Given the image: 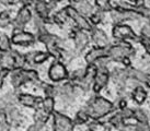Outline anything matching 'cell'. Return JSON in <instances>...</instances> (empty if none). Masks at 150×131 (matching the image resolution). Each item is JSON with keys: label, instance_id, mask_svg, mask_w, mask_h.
<instances>
[{"label": "cell", "instance_id": "cell-1", "mask_svg": "<svg viewBox=\"0 0 150 131\" xmlns=\"http://www.w3.org/2000/svg\"><path fill=\"white\" fill-rule=\"evenodd\" d=\"M84 109L87 111L91 120H100L104 118L105 116L114 113L116 111V106L114 103L108 101L104 96L96 94L88 102Z\"/></svg>", "mask_w": 150, "mask_h": 131}, {"label": "cell", "instance_id": "cell-2", "mask_svg": "<svg viewBox=\"0 0 150 131\" xmlns=\"http://www.w3.org/2000/svg\"><path fill=\"white\" fill-rule=\"evenodd\" d=\"M114 8L110 12L111 19H112L114 24H120V23H125L126 21L137 20L142 18L140 12L134 4H113Z\"/></svg>", "mask_w": 150, "mask_h": 131}, {"label": "cell", "instance_id": "cell-3", "mask_svg": "<svg viewBox=\"0 0 150 131\" xmlns=\"http://www.w3.org/2000/svg\"><path fill=\"white\" fill-rule=\"evenodd\" d=\"M38 81H41L38 73L34 69L21 68V69H14L10 72V82L11 85L14 87V90H18L22 85L31 82L36 84Z\"/></svg>", "mask_w": 150, "mask_h": 131}, {"label": "cell", "instance_id": "cell-4", "mask_svg": "<svg viewBox=\"0 0 150 131\" xmlns=\"http://www.w3.org/2000/svg\"><path fill=\"white\" fill-rule=\"evenodd\" d=\"M108 57L112 61L122 62L125 57H132L135 55V48L127 41H118L116 44H111L108 47Z\"/></svg>", "mask_w": 150, "mask_h": 131}, {"label": "cell", "instance_id": "cell-5", "mask_svg": "<svg viewBox=\"0 0 150 131\" xmlns=\"http://www.w3.org/2000/svg\"><path fill=\"white\" fill-rule=\"evenodd\" d=\"M64 10L66 11L68 18L71 19V20L75 22L76 27H77V29L81 30V31H84V32L90 33L92 30L96 27V26H93V25L91 24L90 21L88 20V18L82 15V14H81V13H80L72 4H68V6H66V7L64 8Z\"/></svg>", "mask_w": 150, "mask_h": 131}, {"label": "cell", "instance_id": "cell-6", "mask_svg": "<svg viewBox=\"0 0 150 131\" xmlns=\"http://www.w3.org/2000/svg\"><path fill=\"white\" fill-rule=\"evenodd\" d=\"M112 36L117 41H136L138 42L139 35H137L135 31L126 23L114 24L112 29Z\"/></svg>", "mask_w": 150, "mask_h": 131}, {"label": "cell", "instance_id": "cell-7", "mask_svg": "<svg viewBox=\"0 0 150 131\" xmlns=\"http://www.w3.org/2000/svg\"><path fill=\"white\" fill-rule=\"evenodd\" d=\"M53 117V131H75L74 120L67 115L55 111L52 115Z\"/></svg>", "mask_w": 150, "mask_h": 131}, {"label": "cell", "instance_id": "cell-8", "mask_svg": "<svg viewBox=\"0 0 150 131\" xmlns=\"http://www.w3.org/2000/svg\"><path fill=\"white\" fill-rule=\"evenodd\" d=\"M111 79V72L108 71V66H101L98 67V71H96V78L92 84V91L94 94H100V92L104 87H106V85L110 82Z\"/></svg>", "mask_w": 150, "mask_h": 131}, {"label": "cell", "instance_id": "cell-9", "mask_svg": "<svg viewBox=\"0 0 150 131\" xmlns=\"http://www.w3.org/2000/svg\"><path fill=\"white\" fill-rule=\"evenodd\" d=\"M48 78L55 83H58L62 81H68L69 72L67 70L66 66L64 65L62 60H55L50 65L48 69Z\"/></svg>", "mask_w": 150, "mask_h": 131}, {"label": "cell", "instance_id": "cell-10", "mask_svg": "<svg viewBox=\"0 0 150 131\" xmlns=\"http://www.w3.org/2000/svg\"><path fill=\"white\" fill-rule=\"evenodd\" d=\"M31 19H32V12L30 10V7L22 6V8L18 11L17 15L12 20V23H11L13 32L24 31L25 25L31 21Z\"/></svg>", "mask_w": 150, "mask_h": 131}, {"label": "cell", "instance_id": "cell-11", "mask_svg": "<svg viewBox=\"0 0 150 131\" xmlns=\"http://www.w3.org/2000/svg\"><path fill=\"white\" fill-rule=\"evenodd\" d=\"M11 44L17 46H30L33 45L36 42V37L34 34L26 31H17L12 33V36L10 37Z\"/></svg>", "mask_w": 150, "mask_h": 131}, {"label": "cell", "instance_id": "cell-12", "mask_svg": "<svg viewBox=\"0 0 150 131\" xmlns=\"http://www.w3.org/2000/svg\"><path fill=\"white\" fill-rule=\"evenodd\" d=\"M18 103L24 107L38 109L42 107V103L44 98L41 96H35V95L29 94V93H18L17 94Z\"/></svg>", "mask_w": 150, "mask_h": 131}, {"label": "cell", "instance_id": "cell-13", "mask_svg": "<svg viewBox=\"0 0 150 131\" xmlns=\"http://www.w3.org/2000/svg\"><path fill=\"white\" fill-rule=\"evenodd\" d=\"M89 34H90V38H91L92 43L96 45V47L108 48V46L111 45L108 35H106V33L103 30H101L96 26Z\"/></svg>", "mask_w": 150, "mask_h": 131}, {"label": "cell", "instance_id": "cell-14", "mask_svg": "<svg viewBox=\"0 0 150 131\" xmlns=\"http://www.w3.org/2000/svg\"><path fill=\"white\" fill-rule=\"evenodd\" d=\"M90 39H91V38H90L89 33L77 29V31H76V36H75V38L72 39V41H74V44H75L76 51H77V53L83 51L84 49L89 46V44H90Z\"/></svg>", "mask_w": 150, "mask_h": 131}, {"label": "cell", "instance_id": "cell-15", "mask_svg": "<svg viewBox=\"0 0 150 131\" xmlns=\"http://www.w3.org/2000/svg\"><path fill=\"white\" fill-rule=\"evenodd\" d=\"M105 57H108V48H99V47H93L87 53L84 60L88 65H96V62L103 59Z\"/></svg>", "mask_w": 150, "mask_h": 131}, {"label": "cell", "instance_id": "cell-16", "mask_svg": "<svg viewBox=\"0 0 150 131\" xmlns=\"http://www.w3.org/2000/svg\"><path fill=\"white\" fill-rule=\"evenodd\" d=\"M127 74H128L129 80L138 82V83L142 84L144 86L147 85V83L149 82V79H150L149 73H146L145 71L138 70V69H136V68H133V67L127 68Z\"/></svg>", "mask_w": 150, "mask_h": 131}, {"label": "cell", "instance_id": "cell-17", "mask_svg": "<svg viewBox=\"0 0 150 131\" xmlns=\"http://www.w3.org/2000/svg\"><path fill=\"white\" fill-rule=\"evenodd\" d=\"M147 97H148V92H147L146 87L142 84L136 85L132 91V98L138 106H140V105H142L144 103L146 102Z\"/></svg>", "mask_w": 150, "mask_h": 131}, {"label": "cell", "instance_id": "cell-18", "mask_svg": "<svg viewBox=\"0 0 150 131\" xmlns=\"http://www.w3.org/2000/svg\"><path fill=\"white\" fill-rule=\"evenodd\" d=\"M12 50V49H11ZM6 51L1 53L0 51V68L1 69H7L10 72L14 70L16 63H14V57L12 55V51Z\"/></svg>", "mask_w": 150, "mask_h": 131}, {"label": "cell", "instance_id": "cell-19", "mask_svg": "<svg viewBox=\"0 0 150 131\" xmlns=\"http://www.w3.org/2000/svg\"><path fill=\"white\" fill-rule=\"evenodd\" d=\"M118 131H150V125L149 123H137L135 120V123H126L122 126Z\"/></svg>", "mask_w": 150, "mask_h": 131}, {"label": "cell", "instance_id": "cell-20", "mask_svg": "<svg viewBox=\"0 0 150 131\" xmlns=\"http://www.w3.org/2000/svg\"><path fill=\"white\" fill-rule=\"evenodd\" d=\"M75 8L86 18H89L96 10V9L93 8V6L88 0H81L80 2L77 4V7H75Z\"/></svg>", "mask_w": 150, "mask_h": 131}, {"label": "cell", "instance_id": "cell-21", "mask_svg": "<svg viewBox=\"0 0 150 131\" xmlns=\"http://www.w3.org/2000/svg\"><path fill=\"white\" fill-rule=\"evenodd\" d=\"M36 85H38L43 90V92L45 93L46 97H54L58 94V89L57 86L54 84H50V83H45L43 81H38L36 83Z\"/></svg>", "mask_w": 150, "mask_h": 131}, {"label": "cell", "instance_id": "cell-22", "mask_svg": "<svg viewBox=\"0 0 150 131\" xmlns=\"http://www.w3.org/2000/svg\"><path fill=\"white\" fill-rule=\"evenodd\" d=\"M88 131H110V125L100 120H90L87 123Z\"/></svg>", "mask_w": 150, "mask_h": 131}, {"label": "cell", "instance_id": "cell-23", "mask_svg": "<svg viewBox=\"0 0 150 131\" xmlns=\"http://www.w3.org/2000/svg\"><path fill=\"white\" fill-rule=\"evenodd\" d=\"M52 21H53V24H56L58 25V26H63L65 23L67 22V20L69 19L68 15H67L66 11L62 9V10H59L57 12H55L52 14Z\"/></svg>", "mask_w": 150, "mask_h": 131}, {"label": "cell", "instance_id": "cell-24", "mask_svg": "<svg viewBox=\"0 0 150 131\" xmlns=\"http://www.w3.org/2000/svg\"><path fill=\"white\" fill-rule=\"evenodd\" d=\"M72 120H74L75 126H81V125H87L91 119L89 117L87 111H86L84 108H82V109H80V111H77L75 118L72 119Z\"/></svg>", "mask_w": 150, "mask_h": 131}, {"label": "cell", "instance_id": "cell-25", "mask_svg": "<svg viewBox=\"0 0 150 131\" xmlns=\"http://www.w3.org/2000/svg\"><path fill=\"white\" fill-rule=\"evenodd\" d=\"M108 123L111 126V127L115 128L116 130H118V129L125 123V120H124V118L122 117L121 113H120V111H116L115 114H113L112 116L108 118Z\"/></svg>", "mask_w": 150, "mask_h": 131}, {"label": "cell", "instance_id": "cell-26", "mask_svg": "<svg viewBox=\"0 0 150 131\" xmlns=\"http://www.w3.org/2000/svg\"><path fill=\"white\" fill-rule=\"evenodd\" d=\"M42 109L47 115L52 116L55 111V98L54 97H45L42 103Z\"/></svg>", "mask_w": 150, "mask_h": 131}, {"label": "cell", "instance_id": "cell-27", "mask_svg": "<svg viewBox=\"0 0 150 131\" xmlns=\"http://www.w3.org/2000/svg\"><path fill=\"white\" fill-rule=\"evenodd\" d=\"M113 2L112 0H96V9H99L101 11H103V12H111L114 8V6H113Z\"/></svg>", "mask_w": 150, "mask_h": 131}, {"label": "cell", "instance_id": "cell-28", "mask_svg": "<svg viewBox=\"0 0 150 131\" xmlns=\"http://www.w3.org/2000/svg\"><path fill=\"white\" fill-rule=\"evenodd\" d=\"M134 119L137 123H149V117H148L146 111H144L142 108H134Z\"/></svg>", "mask_w": 150, "mask_h": 131}, {"label": "cell", "instance_id": "cell-29", "mask_svg": "<svg viewBox=\"0 0 150 131\" xmlns=\"http://www.w3.org/2000/svg\"><path fill=\"white\" fill-rule=\"evenodd\" d=\"M12 18L11 13L8 10H4L2 12H0V29H4L12 23Z\"/></svg>", "mask_w": 150, "mask_h": 131}, {"label": "cell", "instance_id": "cell-30", "mask_svg": "<svg viewBox=\"0 0 150 131\" xmlns=\"http://www.w3.org/2000/svg\"><path fill=\"white\" fill-rule=\"evenodd\" d=\"M104 13L105 12L101 11L99 9H96L94 12L92 13L88 19H89V21L91 22V24L93 25V26H96V25H99L101 22L103 21V19H104Z\"/></svg>", "mask_w": 150, "mask_h": 131}, {"label": "cell", "instance_id": "cell-31", "mask_svg": "<svg viewBox=\"0 0 150 131\" xmlns=\"http://www.w3.org/2000/svg\"><path fill=\"white\" fill-rule=\"evenodd\" d=\"M11 39L7 34H2L0 35V51L1 53H6V51H10L11 50Z\"/></svg>", "mask_w": 150, "mask_h": 131}, {"label": "cell", "instance_id": "cell-32", "mask_svg": "<svg viewBox=\"0 0 150 131\" xmlns=\"http://www.w3.org/2000/svg\"><path fill=\"white\" fill-rule=\"evenodd\" d=\"M11 125L7 118V114L4 111H0V131H10Z\"/></svg>", "mask_w": 150, "mask_h": 131}, {"label": "cell", "instance_id": "cell-33", "mask_svg": "<svg viewBox=\"0 0 150 131\" xmlns=\"http://www.w3.org/2000/svg\"><path fill=\"white\" fill-rule=\"evenodd\" d=\"M138 43L145 48L146 53L150 56V37L145 36V35H139Z\"/></svg>", "mask_w": 150, "mask_h": 131}, {"label": "cell", "instance_id": "cell-34", "mask_svg": "<svg viewBox=\"0 0 150 131\" xmlns=\"http://www.w3.org/2000/svg\"><path fill=\"white\" fill-rule=\"evenodd\" d=\"M115 106H116V109H118V111H123V109H125V108H127V101H126L125 97H120V99L117 101V103L115 104Z\"/></svg>", "mask_w": 150, "mask_h": 131}, {"label": "cell", "instance_id": "cell-35", "mask_svg": "<svg viewBox=\"0 0 150 131\" xmlns=\"http://www.w3.org/2000/svg\"><path fill=\"white\" fill-rule=\"evenodd\" d=\"M139 12H140V15L142 18H146L147 20L149 21L150 23V7H142V8H139Z\"/></svg>", "mask_w": 150, "mask_h": 131}, {"label": "cell", "instance_id": "cell-36", "mask_svg": "<svg viewBox=\"0 0 150 131\" xmlns=\"http://www.w3.org/2000/svg\"><path fill=\"white\" fill-rule=\"evenodd\" d=\"M9 74H10V71H9V70L1 69V68H0V90H1V87H2V85H4V78L8 77Z\"/></svg>", "mask_w": 150, "mask_h": 131}, {"label": "cell", "instance_id": "cell-37", "mask_svg": "<svg viewBox=\"0 0 150 131\" xmlns=\"http://www.w3.org/2000/svg\"><path fill=\"white\" fill-rule=\"evenodd\" d=\"M0 4H2L6 7H10V6L21 4V0H0Z\"/></svg>", "mask_w": 150, "mask_h": 131}, {"label": "cell", "instance_id": "cell-38", "mask_svg": "<svg viewBox=\"0 0 150 131\" xmlns=\"http://www.w3.org/2000/svg\"><path fill=\"white\" fill-rule=\"evenodd\" d=\"M133 4L137 9L142 8V7H145V6H146V0H135V2H134Z\"/></svg>", "mask_w": 150, "mask_h": 131}, {"label": "cell", "instance_id": "cell-39", "mask_svg": "<svg viewBox=\"0 0 150 131\" xmlns=\"http://www.w3.org/2000/svg\"><path fill=\"white\" fill-rule=\"evenodd\" d=\"M63 0H50V2H53V4H57V2H60Z\"/></svg>", "mask_w": 150, "mask_h": 131}, {"label": "cell", "instance_id": "cell-40", "mask_svg": "<svg viewBox=\"0 0 150 131\" xmlns=\"http://www.w3.org/2000/svg\"><path fill=\"white\" fill-rule=\"evenodd\" d=\"M149 75H150V73H149ZM145 87H148V89H150V79H149V82L147 83V85L145 86Z\"/></svg>", "mask_w": 150, "mask_h": 131}, {"label": "cell", "instance_id": "cell-41", "mask_svg": "<svg viewBox=\"0 0 150 131\" xmlns=\"http://www.w3.org/2000/svg\"><path fill=\"white\" fill-rule=\"evenodd\" d=\"M127 1H129V2H132V4H134V2H135V0H127Z\"/></svg>", "mask_w": 150, "mask_h": 131}]
</instances>
